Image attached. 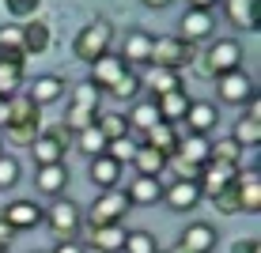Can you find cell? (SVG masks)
I'll return each mask as SVG.
<instances>
[{
  "mask_svg": "<svg viewBox=\"0 0 261 253\" xmlns=\"http://www.w3.org/2000/svg\"><path fill=\"white\" fill-rule=\"evenodd\" d=\"M178 155L182 159H190L193 166H204L208 162V136H201V132H186L182 125H178Z\"/></svg>",
  "mask_w": 261,
  "mask_h": 253,
  "instance_id": "obj_28",
  "label": "cell"
},
{
  "mask_svg": "<svg viewBox=\"0 0 261 253\" xmlns=\"http://www.w3.org/2000/svg\"><path fill=\"white\" fill-rule=\"evenodd\" d=\"M19 83H23V68L19 65H0V98L19 95Z\"/></svg>",
  "mask_w": 261,
  "mask_h": 253,
  "instance_id": "obj_38",
  "label": "cell"
},
{
  "mask_svg": "<svg viewBox=\"0 0 261 253\" xmlns=\"http://www.w3.org/2000/svg\"><path fill=\"white\" fill-rule=\"evenodd\" d=\"M34 185H38V193H46V196H61V193L68 189V166H65V162L38 166V174H34Z\"/></svg>",
  "mask_w": 261,
  "mask_h": 253,
  "instance_id": "obj_24",
  "label": "cell"
},
{
  "mask_svg": "<svg viewBox=\"0 0 261 253\" xmlns=\"http://www.w3.org/2000/svg\"><path fill=\"white\" fill-rule=\"evenodd\" d=\"M137 174H144V178H163V166H167V155L163 151H155V148H148V144H140L137 148V155H133V162H129Z\"/></svg>",
  "mask_w": 261,
  "mask_h": 253,
  "instance_id": "obj_30",
  "label": "cell"
},
{
  "mask_svg": "<svg viewBox=\"0 0 261 253\" xmlns=\"http://www.w3.org/2000/svg\"><path fill=\"white\" fill-rule=\"evenodd\" d=\"M31 159L38 162V166H49V162H61V159H65V148H61L49 132H38V136L31 140Z\"/></svg>",
  "mask_w": 261,
  "mask_h": 253,
  "instance_id": "obj_31",
  "label": "cell"
},
{
  "mask_svg": "<svg viewBox=\"0 0 261 253\" xmlns=\"http://www.w3.org/2000/svg\"><path fill=\"white\" fill-rule=\"evenodd\" d=\"M216 125H220L216 102H190V110H186V117H182V129L186 132H201V136H208Z\"/></svg>",
  "mask_w": 261,
  "mask_h": 253,
  "instance_id": "obj_20",
  "label": "cell"
},
{
  "mask_svg": "<svg viewBox=\"0 0 261 253\" xmlns=\"http://www.w3.org/2000/svg\"><path fill=\"white\" fill-rule=\"evenodd\" d=\"M0 65H19V68L27 65L19 23H4V26H0Z\"/></svg>",
  "mask_w": 261,
  "mask_h": 253,
  "instance_id": "obj_22",
  "label": "cell"
},
{
  "mask_svg": "<svg viewBox=\"0 0 261 253\" xmlns=\"http://www.w3.org/2000/svg\"><path fill=\"white\" fill-rule=\"evenodd\" d=\"M212 204H216V212H220V215H239V193H235V182L223 189V193H216Z\"/></svg>",
  "mask_w": 261,
  "mask_h": 253,
  "instance_id": "obj_41",
  "label": "cell"
},
{
  "mask_svg": "<svg viewBox=\"0 0 261 253\" xmlns=\"http://www.w3.org/2000/svg\"><path fill=\"white\" fill-rule=\"evenodd\" d=\"M182 242L186 249H193V253H212L216 246H220V231L212 227V223H186V231H182Z\"/></svg>",
  "mask_w": 261,
  "mask_h": 253,
  "instance_id": "obj_19",
  "label": "cell"
},
{
  "mask_svg": "<svg viewBox=\"0 0 261 253\" xmlns=\"http://www.w3.org/2000/svg\"><path fill=\"white\" fill-rule=\"evenodd\" d=\"M170 253H193V249H186L182 242H174V246H170Z\"/></svg>",
  "mask_w": 261,
  "mask_h": 253,
  "instance_id": "obj_50",
  "label": "cell"
},
{
  "mask_svg": "<svg viewBox=\"0 0 261 253\" xmlns=\"http://www.w3.org/2000/svg\"><path fill=\"white\" fill-rule=\"evenodd\" d=\"M133 212L125 189H102L95 196V204L87 208V227H102V223H121L125 215Z\"/></svg>",
  "mask_w": 261,
  "mask_h": 253,
  "instance_id": "obj_3",
  "label": "cell"
},
{
  "mask_svg": "<svg viewBox=\"0 0 261 253\" xmlns=\"http://www.w3.org/2000/svg\"><path fill=\"white\" fill-rule=\"evenodd\" d=\"M190 102H193V98L186 95V87H182V91H167V95H159V98H155L159 121H167V125H182V117H186V110H190Z\"/></svg>",
  "mask_w": 261,
  "mask_h": 253,
  "instance_id": "obj_25",
  "label": "cell"
},
{
  "mask_svg": "<svg viewBox=\"0 0 261 253\" xmlns=\"http://www.w3.org/2000/svg\"><path fill=\"white\" fill-rule=\"evenodd\" d=\"M49 253H87V249H84L80 238H57V246H53Z\"/></svg>",
  "mask_w": 261,
  "mask_h": 253,
  "instance_id": "obj_44",
  "label": "cell"
},
{
  "mask_svg": "<svg viewBox=\"0 0 261 253\" xmlns=\"http://www.w3.org/2000/svg\"><path fill=\"white\" fill-rule=\"evenodd\" d=\"M72 144H76V148L84 151V155H91V159L106 151V136L98 132V125H87V129H80L76 136H72Z\"/></svg>",
  "mask_w": 261,
  "mask_h": 253,
  "instance_id": "obj_34",
  "label": "cell"
},
{
  "mask_svg": "<svg viewBox=\"0 0 261 253\" xmlns=\"http://www.w3.org/2000/svg\"><path fill=\"white\" fill-rule=\"evenodd\" d=\"M235 193H239V215H257L261 212V174L254 166L235 170Z\"/></svg>",
  "mask_w": 261,
  "mask_h": 253,
  "instance_id": "obj_10",
  "label": "cell"
},
{
  "mask_svg": "<svg viewBox=\"0 0 261 253\" xmlns=\"http://www.w3.org/2000/svg\"><path fill=\"white\" fill-rule=\"evenodd\" d=\"M204 76H223V72H235V68H242V42H235V38H216L212 46H208V53H204Z\"/></svg>",
  "mask_w": 261,
  "mask_h": 253,
  "instance_id": "obj_7",
  "label": "cell"
},
{
  "mask_svg": "<svg viewBox=\"0 0 261 253\" xmlns=\"http://www.w3.org/2000/svg\"><path fill=\"white\" fill-rule=\"evenodd\" d=\"M121 170H125L121 162H114V159L102 151V155L91 159V182H95L98 189H118V185H121Z\"/></svg>",
  "mask_w": 261,
  "mask_h": 253,
  "instance_id": "obj_27",
  "label": "cell"
},
{
  "mask_svg": "<svg viewBox=\"0 0 261 253\" xmlns=\"http://www.w3.org/2000/svg\"><path fill=\"white\" fill-rule=\"evenodd\" d=\"M231 253H261V242L257 238H239L235 246H231Z\"/></svg>",
  "mask_w": 261,
  "mask_h": 253,
  "instance_id": "obj_45",
  "label": "cell"
},
{
  "mask_svg": "<svg viewBox=\"0 0 261 253\" xmlns=\"http://www.w3.org/2000/svg\"><path fill=\"white\" fill-rule=\"evenodd\" d=\"M95 125H98V132L106 136V144L118 140V136H129V121H125V114H114V110L106 114V110H98Z\"/></svg>",
  "mask_w": 261,
  "mask_h": 253,
  "instance_id": "obj_33",
  "label": "cell"
},
{
  "mask_svg": "<svg viewBox=\"0 0 261 253\" xmlns=\"http://www.w3.org/2000/svg\"><path fill=\"white\" fill-rule=\"evenodd\" d=\"M114 98H125V102H133V98H140V72H125L118 83L110 87Z\"/></svg>",
  "mask_w": 261,
  "mask_h": 253,
  "instance_id": "obj_39",
  "label": "cell"
},
{
  "mask_svg": "<svg viewBox=\"0 0 261 253\" xmlns=\"http://www.w3.org/2000/svg\"><path fill=\"white\" fill-rule=\"evenodd\" d=\"M140 91H148V98H159V95H167V91H182V72L148 65V68L140 72Z\"/></svg>",
  "mask_w": 261,
  "mask_h": 253,
  "instance_id": "obj_15",
  "label": "cell"
},
{
  "mask_svg": "<svg viewBox=\"0 0 261 253\" xmlns=\"http://www.w3.org/2000/svg\"><path fill=\"white\" fill-rule=\"evenodd\" d=\"M208 162H216V166H227V170H239V166H242V148H239L231 136L208 140Z\"/></svg>",
  "mask_w": 261,
  "mask_h": 253,
  "instance_id": "obj_29",
  "label": "cell"
},
{
  "mask_svg": "<svg viewBox=\"0 0 261 253\" xmlns=\"http://www.w3.org/2000/svg\"><path fill=\"white\" fill-rule=\"evenodd\" d=\"M110 42H114V23L91 19L87 26H80L76 38H72V57L84 61V65H95L102 53H110Z\"/></svg>",
  "mask_w": 261,
  "mask_h": 253,
  "instance_id": "obj_2",
  "label": "cell"
},
{
  "mask_svg": "<svg viewBox=\"0 0 261 253\" xmlns=\"http://www.w3.org/2000/svg\"><path fill=\"white\" fill-rule=\"evenodd\" d=\"M151 46H155V34L144 31V26H133V31L121 38V53L118 57L125 61L129 72H144L151 65Z\"/></svg>",
  "mask_w": 261,
  "mask_h": 253,
  "instance_id": "obj_6",
  "label": "cell"
},
{
  "mask_svg": "<svg viewBox=\"0 0 261 253\" xmlns=\"http://www.w3.org/2000/svg\"><path fill=\"white\" fill-rule=\"evenodd\" d=\"M8 136H12L19 148H31V140L42 132V110L31 102V98H19V95H12L8 98Z\"/></svg>",
  "mask_w": 261,
  "mask_h": 253,
  "instance_id": "obj_1",
  "label": "cell"
},
{
  "mask_svg": "<svg viewBox=\"0 0 261 253\" xmlns=\"http://www.w3.org/2000/svg\"><path fill=\"white\" fill-rule=\"evenodd\" d=\"M19 31H23V53H27V57H42V53H49L53 26L42 19V15H31L27 23H19Z\"/></svg>",
  "mask_w": 261,
  "mask_h": 253,
  "instance_id": "obj_13",
  "label": "cell"
},
{
  "mask_svg": "<svg viewBox=\"0 0 261 253\" xmlns=\"http://www.w3.org/2000/svg\"><path fill=\"white\" fill-rule=\"evenodd\" d=\"M254 95H257V87H254V79H250L242 68L216 76V98H220V102H227V106H242L246 98H254Z\"/></svg>",
  "mask_w": 261,
  "mask_h": 253,
  "instance_id": "obj_8",
  "label": "cell"
},
{
  "mask_svg": "<svg viewBox=\"0 0 261 253\" xmlns=\"http://www.w3.org/2000/svg\"><path fill=\"white\" fill-rule=\"evenodd\" d=\"M72 106H80V110H102V91L91 83V79H84V83H76V91H72Z\"/></svg>",
  "mask_w": 261,
  "mask_h": 253,
  "instance_id": "obj_35",
  "label": "cell"
},
{
  "mask_svg": "<svg viewBox=\"0 0 261 253\" xmlns=\"http://www.w3.org/2000/svg\"><path fill=\"white\" fill-rule=\"evenodd\" d=\"M12 238H15V231L8 227L4 219H0V249H8V246H12Z\"/></svg>",
  "mask_w": 261,
  "mask_h": 253,
  "instance_id": "obj_46",
  "label": "cell"
},
{
  "mask_svg": "<svg viewBox=\"0 0 261 253\" xmlns=\"http://www.w3.org/2000/svg\"><path fill=\"white\" fill-rule=\"evenodd\" d=\"M4 4H8V12H12V15H31V12H38L42 0H4Z\"/></svg>",
  "mask_w": 261,
  "mask_h": 253,
  "instance_id": "obj_43",
  "label": "cell"
},
{
  "mask_svg": "<svg viewBox=\"0 0 261 253\" xmlns=\"http://www.w3.org/2000/svg\"><path fill=\"white\" fill-rule=\"evenodd\" d=\"M197 61V46H190L186 38H155V46H151V65L155 68H174L182 72L186 65H193Z\"/></svg>",
  "mask_w": 261,
  "mask_h": 253,
  "instance_id": "obj_5",
  "label": "cell"
},
{
  "mask_svg": "<svg viewBox=\"0 0 261 253\" xmlns=\"http://www.w3.org/2000/svg\"><path fill=\"white\" fill-rule=\"evenodd\" d=\"M0 253H8V249H0Z\"/></svg>",
  "mask_w": 261,
  "mask_h": 253,
  "instance_id": "obj_52",
  "label": "cell"
},
{
  "mask_svg": "<svg viewBox=\"0 0 261 253\" xmlns=\"http://www.w3.org/2000/svg\"><path fill=\"white\" fill-rule=\"evenodd\" d=\"M121 253H159V242H155L151 231H125Z\"/></svg>",
  "mask_w": 261,
  "mask_h": 253,
  "instance_id": "obj_36",
  "label": "cell"
},
{
  "mask_svg": "<svg viewBox=\"0 0 261 253\" xmlns=\"http://www.w3.org/2000/svg\"><path fill=\"white\" fill-rule=\"evenodd\" d=\"M42 132H49V136L57 140V144H61V148H65V151L72 148V136H76V132H72V129H68L65 121H61V125H49V129H42Z\"/></svg>",
  "mask_w": 261,
  "mask_h": 253,
  "instance_id": "obj_42",
  "label": "cell"
},
{
  "mask_svg": "<svg viewBox=\"0 0 261 253\" xmlns=\"http://www.w3.org/2000/svg\"><path fill=\"white\" fill-rule=\"evenodd\" d=\"M125 196H129L133 208H151V204H163V178H144L137 174L129 185H125Z\"/></svg>",
  "mask_w": 261,
  "mask_h": 253,
  "instance_id": "obj_18",
  "label": "cell"
},
{
  "mask_svg": "<svg viewBox=\"0 0 261 253\" xmlns=\"http://www.w3.org/2000/svg\"><path fill=\"white\" fill-rule=\"evenodd\" d=\"M0 155H4V136H0Z\"/></svg>",
  "mask_w": 261,
  "mask_h": 253,
  "instance_id": "obj_51",
  "label": "cell"
},
{
  "mask_svg": "<svg viewBox=\"0 0 261 253\" xmlns=\"http://www.w3.org/2000/svg\"><path fill=\"white\" fill-rule=\"evenodd\" d=\"M220 0H190V8H201V12H212Z\"/></svg>",
  "mask_w": 261,
  "mask_h": 253,
  "instance_id": "obj_47",
  "label": "cell"
},
{
  "mask_svg": "<svg viewBox=\"0 0 261 253\" xmlns=\"http://www.w3.org/2000/svg\"><path fill=\"white\" fill-rule=\"evenodd\" d=\"M212 34H216V15L212 12H201V8H190V12L182 15V23H178V38H186L190 46L208 42Z\"/></svg>",
  "mask_w": 261,
  "mask_h": 253,
  "instance_id": "obj_12",
  "label": "cell"
},
{
  "mask_svg": "<svg viewBox=\"0 0 261 253\" xmlns=\"http://www.w3.org/2000/svg\"><path fill=\"white\" fill-rule=\"evenodd\" d=\"M0 219H4L12 231H34V227L46 223V208L38 201H8L4 212H0Z\"/></svg>",
  "mask_w": 261,
  "mask_h": 253,
  "instance_id": "obj_9",
  "label": "cell"
},
{
  "mask_svg": "<svg viewBox=\"0 0 261 253\" xmlns=\"http://www.w3.org/2000/svg\"><path fill=\"white\" fill-rule=\"evenodd\" d=\"M125 72H129V68H125V61L118 57V53H102V57H98L95 65H91V76H87V79H91L98 91L106 95V91H110V87L125 76Z\"/></svg>",
  "mask_w": 261,
  "mask_h": 253,
  "instance_id": "obj_17",
  "label": "cell"
},
{
  "mask_svg": "<svg viewBox=\"0 0 261 253\" xmlns=\"http://www.w3.org/2000/svg\"><path fill=\"white\" fill-rule=\"evenodd\" d=\"M231 140H235L242 151H246V148H261V121H254V117L242 114L235 121V129H231Z\"/></svg>",
  "mask_w": 261,
  "mask_h": 253,
  "instance_id": "obj_32",
  "label": "cell"
},
{
  "mask_svg": "<svg viewBox=\"0 0 261 253\" xmlns=\"http://www.w3.org/2000/svg\"><path fill=\"white\" fill-rule=\"evenodd\" d=\"M216 8H223V15L231 19L235 31H257L261 26V0H220Z\"/></svg>",
  "mask_w": 261,
  "mask_h": 253,
  "instance_id": "obj_11",
  "label": "cell"
},
{
  "mask_svg": "<svg viewBox=\"0 0 261 253\" xmlns=\"http://www.w3.org/2000/svg\"><path fill=\"white\" fill-rule=\"evenodd\" d=\"M137 148H140V144L133 140V136H118V140L106 144V155H110L114 162H121V166H129L133 155H137Z\"/></svg>",
  "mask_w": 261,
  "mask_h": 253,
  "instance_id": "obj_37",
  "label": "cell"
},
{
  "mask_svg": "<svg viewBox=\"0 0 261 253\" xmlns=\"http://www.w3.org/2000/svg\"><path fill=\"white\" fill-rule=\"evenodd\" d=\"M46 223H49V231L57 234V238H76L80 227H84V212H80V204L68 201V196H53L49 208H46Z\"/></svg>",
  "mask_w": 261,
  "mask_h": 253,
  "instance_id": "obj_4",
  "label": "cell"
},
{
  "mask_svg": "<svg viewBox=\"0 0 261 253\" xmlns=\"http://www.w3.org/2000/svg\"><path fill=\"white\" fill-rule=\"evenodd\" d=\"M231 182H235V170L216 166V162H204L201 174H197V189H201V196H208V201H212L216 193H223Z\"/></svg>",
  "mask_w": 261,
  "mask_h": 253,
  "instance_id": "obj_23",
  "label": "cell"
},
{
  "mask_svg": "<svg viewBox=\"0 0 261 253\" xmlns=\"http://www.w3.org/2000/svg\"><path fill=\"white\" fill-rule=\"evenodd\" d=\"M8 129V98H0V132Z\"/></svg>",
  "mask_w": 261,
  "mask_h": 253,
  "instance_id": "obj_48",
  "label": "cell"
},
{
  "mask_svg": "<svg viewBox=\"0 0 261 253\" xmlns=\"http://www.w3.org/2000/svg\"><path fill=\"white\" fill-rule=\"evenodd\" d=\"M27 98H31L34 106H53V102H61L65 98V79L57 76V72H46V76H34L31 79V91H27Z\"/></svg>",
  "mask_w": 261,
  "mask_h": 253,
  "instance_id": "obj_16",
  "label": "cell"
},
{
  "mask_svg": "<svg viewBox=\"0 0 261 253\" xmlns=\"http://www.w3.org/2000/svg\"><path fill=\"white\" fill-rule=\"evenodd\" d=\"M178 136H182V132H178V125H167V121H155L151 125L148 132H144V144H148V148H155V151H163V155H174L178 151Z\"/></svg>",
  "mask_w": 261,
  "mask_h": 253,
  "instance_id": "obj_26",
  "label": "cell"
},
{
  "mask_svg": "<svg viewBox=\"0 0 261 253\" xmlns=\"http://www.w3.org/2000/svg\"><path fill=\"white\" fill-rule=\"evenodd\" d=\"M19 178H23L19 159H12V155H0V193H4V189H15V185H19Z\"/></svg>",
  "mask_w": 261,
  "mask_h": 253,
  "instance_id": "obj_40",
  "label": "cell"
},
{
  "mask_svg": "<svg viewBox=\"0 0 261 253\" xmlns=\"http://www.w3.org/2000/svg\"><path fill=\"white\" fill-rule=\"evenodd\" d=\"M140 4H144V8H155V12H159V8H170L174 0H140Z\"/></svg>",
  "mask_w": 261,
  "mask_h": 253,
  "instance_id": "obj_49",
  "label": "cell"
},
{
  "mask_svg": "<svg viewBox=\"0 0 261 253\" xmlns=\"http://www.w3.org/2000/svg\"><path fill=\"white\" fill-rule=\"evenodd\" d=\"M87 246H91L95 253H121V246H125V227H121V223L87 227Z\"/></svg>",
  "mask_w": 261,
  "mask_h": 253,
  "instance_id": "obj_21",
  "label": "cell"
},
{
  "mask_svg": "<svg viewBox=\"0 0 261 253\" xmlns=\"http://www.w3.org/2000/svg\"><path fill=\"white\" fill-rule=\"evenodd\" d=\"M201 189L197 182H182V178H170V185H163V204L170 212H193L197 204H201Z\"/></svg>",
  "mask_w": 261,
  "mask_h": 253,
  "instance_id": "obj_14",
  "label": "cell"
}]
</instances>
